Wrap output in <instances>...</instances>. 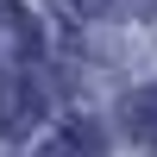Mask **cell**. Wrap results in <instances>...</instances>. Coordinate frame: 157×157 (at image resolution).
Returning <instances> with one entry per match:
<instances>
[{
    "mask_svg": "<svg viewBox=\"0 0 157 157\" xmlns=\"http://www.w3.org/2000/svg\"><path fill=\"white\" fill-rule=\"evenodd\" d=\"M44 157H101V132H94L88 120H69L63 132H50Z\"/></svg>",
    "mask_w": 157,
    "mask_h": 157,
    "instance_id": "3957f363",
    "label": "cell"
},
{
    "mask_svg": "<svg viewBox=\"0 0 157 157\" xmlns=\"http://www.w3.org/2000/svg\"><path fill=\"white\" fill-rule=\"evenodd\" d=\"M120 126L132 138H157V82H145L138 94H126V107H120Z\"/></svg>",
    "mask_w": 157,
    "mask_h": 157,
    "instance_id": "7a4b0ae2",
    "label": "cell"
},
{
    "mask_svg": "<svg viewBox=\"0 0 157 157\" xmlns=\"http://www.w3.org/2000/svg\"><path fill=\"white\" fill-rule=\"evenodd\" d=\"M57 6H63V13H75V19H101L113 0H57Z\"/></svg>",
    "mask_w": 157,
    "mask_h": 157,
    "instance_id": "277c9868",
    "label": "cell"
},
{
    "mask_svg": "<svg viewBox=\"0 0 157 157\" xmlns=\"http://www.w3.org/2000/svg\"><path fill=\"white\" fill-rule=\"evenodd\" d=\"M38 120V88L32 82H0V138H25Z\"/></svg>",
    "mask_w": 157,
    "mask_h": 157,
    "instance_id": "6da1fadb",
    "label": "cell"
}]
</instances>
